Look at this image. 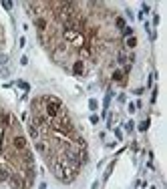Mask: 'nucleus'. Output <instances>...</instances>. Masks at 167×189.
<instances>
[{
  "mask_svg": "<svg viewBox=\"0 0 167 189\" xmlns=\"http://www.w3.org/2000/svg\"><path fill=\"white\" fill-rule=\"evenodd\" d=\"M113 80L119 83V85H125V75H123L121 70H115V73H113Z\"/></svg>",
  "mask_w": 167,
  "mask_h": 189,
  "instance_id": "1",
  "label": "nucleus"
},
{
  "mask_svg": "<svg viewBox=\"0 0 167 189\" xmlns=\"http://www.w3.org/2000/svg\"><path fill=\"white\" fill-rule=\"evenodd\" d=\"M83 70H85V67H83V60H77V63H75V67H73V73H75V75H81Z\"/></svg>",
  "mask_w": 167,
  "mask_h": 189,
  "instance_id": "2",
  "label": "nucleus"
},
{
  "mask_svg": "<svg viewBox=\"0 0 167 189\" xmlns=\"http://www.w3.org/2000/svg\"><path fill=\"white\" fill-rule=\"evenodd\" d=\"M135 45H137V38H135V36H129V38H127V46H129V48H133Z\"/></svg>",
  "mask_w": 167,
  "mask_h": 189,
  "instance_id": "3",
  "label": "nucleus"
},
{
  "mask_svg": "<svg viewBox=\"0 0 167 189\" xmlns=\"http://www.w3.org/2000/svg\"><path fill=\"white\" fill-rule=\"evenodd\" d=\"M123 34H125L127 38H129V36H133V28H131V26H125V28H123Z\"/></svg>",
  "mask_w": 167,
  "mask_h": 189,
  "instance_id": "4",
  "label": "nucleus"
},
{
  "mask_svg": "<svg viewBox=\"0 0 167 189\" xmlns=\"http://www.w3.org/2000/svg\"><path fill=\"white\" fill-rule=\"evenodd\" d=\"M147 129H149V121H143L139 125V131H147Z\"/></svg>",
  "mask_w": 167,
  "mask_h": 189,
  "instance_id": "5",
  "label": "nucleus"
},
{
  "mask_svg": "<svg viewBox=\"0 0 167 189\" xmlns=\"http://www.w3.org/2000/svg\"><path fill=\"white\" fill-rule=\"evenodd\" d=\"M89 107L93 109V111H97V107H99V105H97V101H95V99H91L89 101Z\"/></svg>",
  "mask_w": 167,
  "mask_h": 189,
  "instance_id": "6",
  "label": "nucleus"
},
{
  "mask_svg": "<svg viewBox=\"0 0 167 189\" xmlns=\"http://www.w3.org/2000/svg\"><path fill=\"white\" fill-rule=\"evenodd\" d=\"M115 22H117V26H119V28H125V20H123L121 16H119V18L115 20Z\"/></svg>",
  "mask_w": 167,
  "mask_h": 189,
  "instance_id": "7",
  "label": "nucleus"
},
{
  "mask_svg": "<svg viewBox=\"0 0 167 189\" xmlns=\"http://www.w3.org/2000/svg\"><path fill=\"white\" fill-rule=\"evenodd\" d=\"M6 60H8V56H6V55H0V65H6Z\"/></svg>",
  "mask_w": 167,
  "mask_h": 189,
  "instance_id": "8",
  "label": "nucleus"
},
{
  "mask_svg": "<svg viewBox=\"0 0 167 189\" xmlns=\"http://www.w3.org/2000/svg\"><path fill=\"white\" fill-rule=\"evenodd\" d=\"M18 87H20V89H24V91H28V85H26V83H22V80H18Z\"/></svg>",
  "mask_w": 167,
  "mask_h": 189,
  "instance_id": "9",
  "label": "nucleus"
},
{
  "mask_svg": "<svg viewBox=\"0 0 167 189\" xmlns=\"http://www.w3.org/2000/svg\"><path fill=\"white\" fill-rule=\"evenodd\" d=\"M2 6H4L6 10H10V8H12V2H2Z\"/></svg>",
  "mask_w": 167,
  "mask_h": 189,
  "instance_id": "10",
  "label": "nucleus"
}]
</instances>
